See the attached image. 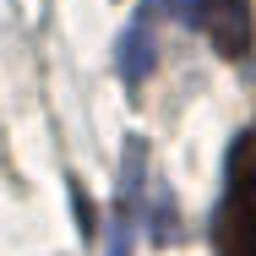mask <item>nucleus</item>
<instances>
[{
	"label": "nucleus",
	"mask_w": 256,
	"mask_h": 256,
	"mask_svg": "<svg viewBox=\"0 0 256 256\" xmlns=\"http://www.w3.org/2000/svg\"><path fill=\"white\" fill-rule=\"evenodd\" d=\"M218 256H256V148L240 142L229 158V191L212 224Z\"/></svg>",
	"instance_id": "f257e3e1"
},
{
	"label": "nucleus",
	"mask_w": 256,
	"mask_h": 256,
	"mask_svg": "<svg viewBox=\"0 0 256 256\" xmlns=\"http://www.w3.org/2000/svg\"><path fill=\"white\" fill-rule=\"evenodd\" d=\"M180 11L212 38L224 60H240L251 50V0H180Z\"/></svg>",
	"instance_id": "f03ea898"
},
{
	"label": "nucleus",
	"mask_w": 256,
	"mask_h": 256,
	"mask_svg": "<svg viewBox=\"0 0 256 256\" xmlns=\"http://www.w3.org/2000/svg\"><path fill=\"white\" fill-rule=\"evenodd\" d=\"M153 60H158V28H153V6H142V11L131 16V28H126V44H120L126 82H142V76L153 71Z\"/></svg>",
	"instance_id": "7ed1b4c3"
}]
</instances>
